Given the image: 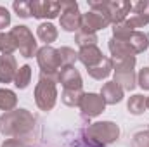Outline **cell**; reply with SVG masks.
Returning <instances> with one entry per match:
<instances>
[{"label": "cell", "mask_w": 149, "mask_h": 147, "mask_svg": "<svg viewBox=\"0 0 149 147\" xmlns=\"http://www.w3.org/2000/svg\"><path fill=\"white\" fill-rule=\"evenodd\" d=\"M35 118L26 109L9 111L0 118V130L9 137H19L33 130Z\"/></svg>", "instance_id": "cell-1"}, {"label": "cell", "mask_w": 149, "mask_h": 147, "mask_svg": "<svg viewBox=\"0 0 149 147\" xmlns=\"http://www.w3.org/2000/svg\"><path fill=\"white\" fill-rule=\"evenodd\" d=\"M85 135L94 147H104L106 144H111L118 139L120 128L116 123H111V121H99V123L90 125Z\"/></svg>", "instance_id": "cell-2"}, {"label": "cell", "mask_w": 149, "mask_h": 147, "mask_svg": "<svg viewBox=\"0 0 149 147\" xmlns=\"http://www.w3.org/2000/svg\"><path fill=\"white\" fill-rule=\"evenodd\" d=\"M88 5L92 10L104 14L109 19V23H114V24L123 23L132 10V3L123 2V0H116V2H94L92 0L88 2Z\"/></svg>", "instance_id": "cell-3"}, {"label": "cell", "mask_w": 149, "mask_h": 147, "mask_svg": "<svg viewBox=\"0 0 149 147\" xmlns=\"http://www.w3.org/2000/svg\"><path fill=\"white\" fill-rule=\"evenodd\" d=\"M57 90H56V80L42 74L35 87V102L42 111H50L56 104Z\"/></svg>", "instance_id": "cell-4"}, {"label": "cell", "mask_w": 149, "mask_h": 147, "mask_svg": "<svg viewBox=\"0 0 149 147\" xmlns=\"http://www.w3.org/2000/svg\"><path fill=\"white\" fill-rule=\"evenodd\" d=\"M37 61L40 69H42V74H45V76H49L52 80H57L59 71L63 69V66H61L59 52L54 47H50V45L42 47L37 52Z\"/></svg>", "instance_id": "cell-5"}, {"label": "cell", "mask_w": 149, "mask_h": 147, "mask_svg": "<svg viewBox=\"0 0 149 147\" xmlns=\"http://www.w3.org/2000/svg\"><path fill=\"white\" fill-rule=\"evenodd\" d=\"M10 35L14 37L16 47L21 52L23 57H33V54L37 52V42L33 38V33L26 26H16V28H12Z\"/></svg>", "instance_id": "cell-6"}, {"label": "cell", "mask_w": 149, "mask_h": 147, "mask_svg": "<svg viewBox=\"0 0 149 147\" xmlns=\"http://www.w3.org/2000/svg\"><path fill=\"white\" fill-rule=\"evenodd\" d=\"M61 28L66 31H80L81 28V14L78 10L76 2H63L61 10Z\"/></svg>", "instance_id": "cell-7"}, {"label": "cell", "mask_w": 149, "mask_h": 147, "mask_svg": "<svg viewBox=\"0 0 149 147\" xmlns=\"http://www.w3.org/2000/svg\"><path fill=\"white\" fill-rule=\"evenodd\" d=\"M30 5H31V16L38 17V19H42V17L54 19L63 10V2L42 0V2H30Z\"/></svg>", "instance_id": "cell-8"}, {"label": "cell", "mask_w": 149, "mask_h": 147, "mask_svg": "<svg viewBox=\"0 0 149 147\" xmlns=\"http://www.w3.org/2000/svg\"><path fill=\"white\" fill-rule=\"evenodd\" d=\"M106 107V102L101 95L97 94H83V99L80 102V109L83 112V116H88V118H94V116H99Z\"/></svg>", "instance_id": "cell-9"}, {"label": "cell", "mask_w": 149, "mask_h": 147, "mask_svg": "<svg viewBox=\"0 0 149 147\" xmlns=\"http://www.w3.org/2000/svg\"><path fill=\"white\" fill-rule=\"evenodd\" d=\"M108 24H109V19L104 14L95 12V10H90V12H87V14L81 16V28L80 30L95 33L97 30H104Z\"/></svg>", "instance_id": "cell-10"}, {"label": "cell", "mask_w": 149, "mask_h": 147, "mask_svg": "<svg viewBox=\"0 0 149 147\" xmlns=\"http://www.w3.org/2000/svg\"><path fill=\"white\" fill-rule=\"evenodd\" d=\"M57 81H61V85L64 87V90H81V76L74 69L73 66H66L59 71Z\"/></svg>", "instance_id": "cell-11"}, {"label": "cell", "mask_w": 149, "mask_h": 147, "mask_svg": "<svg viewBox=\"0 0 149 147\" xmlns=\"http://www.w3.org/2000/svg\"><path fill=\"white\" fill-rule=\"evenodd\" d=\"M17 73V64L14 55L2 54L0 55V83H10Z\"/></svg>", "instance_id": "cell-12"}, {"label": "cell", "mask_w": 149, "mask_h": 147, "mask_svg": "<svg viewBox=\"0 0 149 147\" xmlns=\"http://www.w3.org/2000/svg\"><path fill=\"white\" fill-rule=\"evenodd\" d=\"M101 97L104 99L106 104H116L123 99V88L120 85H116L114 81H108V83L102 85Z\"/></svg>", "instance_id": "cell-13"}, {"label": "cell", "mask_w": 149, "mask_h": 147, "mask_svg": "<svg viewBox=\"0 0 149 147\" xmlns=\"http://www.w3.org/2000/svg\"><path fill=\"white\" fill-rule=\"evenodd\" d=\"M109 50H111V55H113L114 61L134 55V50H132V47L128 45L127 40H116V38H111V40H109Z\"/></svg>", "instance_id": "cell-14"}, {"label": "cell", "mask_w": 149, "mask_h": 147, "mask_svg": "<svg viewBox=\"0 0 149 147\" xmlns=\"http://www.w3.org/2000/svg\"><path fill=\"white\" fill-rule=\"evenodd\" d=\"M78 59H80L87 68H92V66H95L97 62H101L104 57H102V52L94 45V47L80 49V52H78Z\"/></svg>", "instance_id": "cell-15"}, {"label": "cell", "mask_w": 149, "mask_h": 147, "mask_svg": "<svg viewBox=\"0 0 149 147\" xmlns=\"http://www.w3.org/2000/svg\"><path fill=\"white\" fill-rule=\"evenodd\" d=\"M111 69H113V61H111V59H108V57H104V59H102L101 62H97L95 66L87 68L88 74H90L92 78H95V80L108 78V76L111 74Z\"/></svg>", "instance_id": "cell-16"}, {"label": "cell", "mask_w": 149, "mask_h": 147, "mask_svg": "<svg viewBox=\"0 0 149 147\" xmlns=\"http://www.w3.org/2000/svg\"><path fill=\"white\" fill-rule=\"evenodd\" d=\"M149 38L146 33H142V31H134L130 37L127 38V42H128V45L132 47V50H134V54H139V52H144L146 49H148Z\"/></svg>", "instance_id": "cell-17"}, {"label": "cell", "mask_w": 149, "mask_h": 147, "mask_svg": "<svg viewBox=\"0 0 149 147\" xmlns=\"http://www.w3.org/2000/svg\"><path fill=\"white\" fill-rule=\"evenodd\" d=\"M37 37L49 45V43L56 42V38H57V28L54 24H50V23H42L37 28Z\"/></svg>", "instance_id": "cell-18"}, {"label": "cell", "mask_w": 149, "mask_h": 147, "mask_svg": "<svg viewBox=\"0 0 149 147\" xmlns=\"http://www.w3.org/2000/svg\"><path fill=\"white\" fill-rule=\"evenodd\" d=\"M114 83L120 85L123 88V92L132 90L135 87V74H134V71H118V73H114Z\"/></svg>", "instance_id": "cell-19"}, {"label": "cell", "mask_w": 149, "mask_h": 147, "mask_svg": "<svg viewBox=\"0 0 149 147\" xmlns=\"http://www.w3.org/2000/svg\"><path fill=\"white\" fill-rule=\"evenodd\" d=\"M16 104H17L16 94L9 88H0V109L9 112L16 107Z\"/></svg>", "instance_id": "cell-20"}, {"label": "cell", "mask_w": 149, "mask_h": 147, "mask_svg": "<svg viewBox=\"0 0 149 147\" xmlns=\"http://www.w3.org/2000/svg\"><path fill=\"white\" fill-rule=\"evenodd\" d=\"M30 81H31V68L26 64V66H23V68L17 69L16 78H14V85L23 90V88H26L30 85Z\"/></svg>", "instance_id": "cell-21"}, {"label": "cell", "mask_w": 149, "mask_h": 147, "mask_svg": "<svg viewBox=\"0 0 149 147\" xmlns=\"http://www.w3.org/2000/svg\"><path fill=\"white\" fill-rule=\"evenodd\" d=\"M74 42L80 49H85V47H94L97 43V37L95 33H90V31H85V30H80L74 37Z\"/></svg>", "instance_id": "cell-22"}, {"label": "cell", "mask_w": 149, "mask_h": 147, "mask_svg": "<svg viewBox=\"0 0 149 147\" xmlns=\"http://www.w3.org/2000/svg\"><path fill=\"white\" fill-rule=\"evenodd\" d=\"M63 102L66 104V106H78L80 107V102H81V99H83V92L81 90H64L63 92Z\"/></svg>", "instance_id": "cell-23"}, {"label": "cell", "mask_w": 149, "mask_h": 147, "mask_svg": "<svg viewBox=\"0 0 149 147\" xmlns=\"http://www.w3.org/2000/svg\"><path fill=\"white\" fill-rule=\"evenodd\" d=\"M146 109V97L144 95H132L128 99V111L132 114H142Z\"/></svg>", "instance_id": "cell-24"}, {"label": "cell", "mask_w": 149, "mask_h": 147, "mask_svg": "<svg viewBox=\"0 0 149 147\" xmlns=\"http://www.w3.org/2000/svg\"><path fill=\"white\" fill-rule=\"evenodd\" d=\"M57 52H59V59H61V66L63 68L73 66V62L78 59V54L74 52L73 49H70V47H61Z\"/></svg>", "instance_id": "cell-25"}, {"label": "cell", "mask_w": 149, "mask_h": 147, "mask_svg": "<svg viewBox=\"0 0 149 147\" xmlns=\"http://www.w3.org/2000/svg\"><path fill=\"white\" fill-rule=\"evenodd\" d=\"M14 50H17L16 42H14V37H12L10 33H0V52L12 55Z\"/></svg>", "instance_id": "cell-26"}, {"label": "cell", "mask_w": 149, "mask_h": 147, "mask_svg": "<svg viewBox=\"0 0 149 147\" xmlns=\"http://www.w3.org/2000/svg\"><path fill=\"white\" fill-rule=\"evenodd\" d=\"M134 66H135V57L134 55L125 57V59H118V61L113 62L114 73H118V71H134Z\"/></svg>", "instance_id": "cell-27"}, {"label": "cell", "mask_w": 149, "mask_h": 147, "mask_svg": "<svg viewBox=\"0 0 149 147\" xmlns=\"http://www.w3.org/2000/svg\"><path fill=\"white\" fill-rule=\"evenodd\" d=\"M113 33H114V38H116V40H127V38L134 33V30H132V28L127 24V21H123V23H118V24H114V28H113Z\"/></svg>", "instance_id": "cell-28"}, {"label": "cell", "mask_w": 149, "mask_h": 147, "mask_svg": "<svg viewBox=\"0 0 149 147\" xmlns=\"http://www.w3.org/2000/svg\"><path fill=\"white\" fill-rule=\"evenodd\" d=\"M14 10L17 12L19 17H30L31 16V5L30 2H14Z\"/></svg>", "instance_id": "cell-29"}, {"label": "cell", "mask_w": 149, "mask_h": 147, "mask_svg": "<svg viewBox=\"0 0 149 147\" xmlns=\"http://www.w3.org/2000/svg\"><path fill=\"white\" fill-rule=\"evenodd\" d=\"M132 10H134V14H139V16H142L144 19L149 21V0L132 3Z\"/></svg>", "instance_id": "cell-30"}, {"label": "cell", "mask_w": 149, "mask_h": 147, "mask_svg": "<svg viewBox=\"0 0 149 147\" xmlns=\"http://www.w3.org/2000/svg\"><path fill=\"white\" fill-rule=\"evenodd\" d=\"M132 147H149V132H141L134 137Z\"/></svg>", "instance_id": "cell-31"}, {"label": "cell", "mask_w": 149, "mask_h": 147, "mask_svg": "<svg viewBox=\"0 0 149 147\" xmlns=\"http://www.w3.org/2000/svg\"><path fill=\"white\" fill-rule=\"evenodd\" d=\"M137 81H139V85L144 90H149V68H142L141 69V73L137 76Z\"/></svg>", "instance_id": "cell-32"}, {"label": "cell", "mask_w": 149, "mask_h": 147, "mask_svg": "<svg viewBox=\"0 0 149 147\" xmlns=\"http://www.w3.org/2000/svg\"><path fill=\"white\" fill-rule=\"evenodd\" d=\"M10 24V14L5 7H0V30L7 28Z\"/></svg>", "instance_id": "cell-33"}, {"label": "cell", "mask_w": 149, "mask_h": 147, "mask_svg": "<svg viewBox=\"0 0 149 147\" xmlns=\"http://www.w3.org/2000/svg\"><path fill=\"white\" fill-rule=\"evenodd\" d=\"M2 147H24V146L19 142V139H9L2 144Z\"/></svg>", "instance_id": "cell-34"}, {"label": "cell", "mask_w": 149, "mask_h": 147, "mask_svg": "<svg viewBox=\"0 0 149 147\" xmlns=\"http://www.w3.org/2000/svg\"><path fill=\"white\" fill-rule=\"evenodd\" d=\"M146 107H148V109H149V97H148V99H146Z\"/></svg>", "instance_id": "cell-35"}]
</instances>
